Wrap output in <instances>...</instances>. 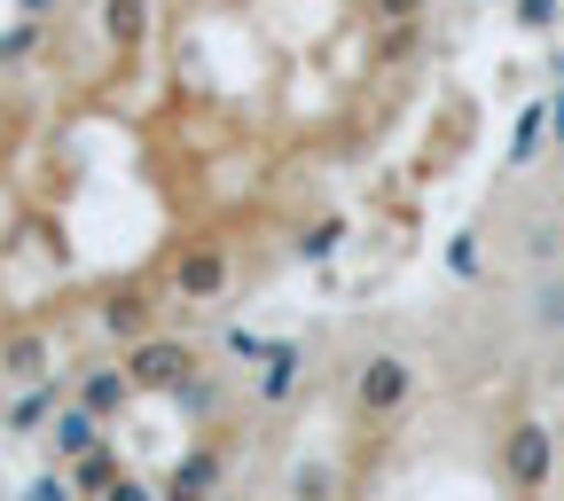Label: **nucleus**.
Here are the masks:
<instances>
[{
	"instance_id": "1",
	"label": "nucleus",
	"mask_w": 564,
	"mask_h": 501,
	"mask_svg": "<svg viewBox=\"0 0 564 501\" xmlns=\"http://www.w3.org/2000/svg\"><path fill=\"white\" fill-rule=\"evenodd\" d=\"M502 478L518 493H541L556 478V432L549 423H510V439H502Z\"/></svg>"
},
{
	"instance_id": "2",
	"label": "nucleus",
	"mask_w": 564,
	"mask_h": 501,
	"mask_svg": "<svg viewBox=\"0 0 564 501\" xmlns=\"http://www.w3.org/2000/svg\"><path fill=\"white\" fill-rule=\"evenodd\" d=\"M126 369H133V384H141V392H181V384L196 377V352H188V345H173V337H133Z\"/></svg>"
},
{
	"instance_id": "3",
	"label": "nucleus",
	"mask_w": 564,
	"mask_h": 501,
	"mask_svg": "<svg viewBox=\"0 0 564 501\" xmlns=\"http://www.w3.org/2000/svg\"><path fill=\"white\" fill-rule=\"evenodd\" d=\"M408 392H415V369L400 361V352H369V361H361V384H352L361 415H400Z\"/></svg>"
},
{
	"instance_id": "4",
	"label": "nucleus",
	"mask_w": 564,
	"mask_h": 501,
	"mask_svg": "<svg viewBox=\"0 0 564 501\" xmlns=\"http://www.w3.org/2000/svg\"><path fill=\"white\" fill-rule=\"evenodd\" d=\"M173 291H181V298H220V291H228V243H181Z\"/></svg>"
},
{
	"instance_id": "5",
	"label": "nucleus",
	"mask_w": 564,
	"mask_h": 501,
	"mask_svg": "<svg viewBox=\"0 0 564 501\" xmlns=\"http://www.w3.org/2000/svg\"><path fill=\"white\" fill-rule=\"evenodd\" d=\"M0 369H9V377H47L55 369V337L47 329H9V337H0Z\"/></svg>"
},
{
	"instance_id": "6",
	"label": "nucleus",
	"mask_w": 564,
	"mask_h": 501,
	"mask_svg": "<svg viewBox=\"0 0 564 501\" xmlns=\"http://www.w3.org/2000/svg\"><path fill=\"white\" fill-rule=\"evenodd\" d=\"M102 447V415L79 400V407H63L55 415V462H79V455H95Z\"/></svg>"
},
{
	"instance_id": "7",
	"label": "nucleus",
	"mask_w": 564,
	"mask_h": 501,
	"mask_svg": "<svg viewBox=\"0 0 564 501\" xmlns=\"http://www.w3.org/2000/svg\"><path fill=\"white\" fill-rule=\"evenodd\" d=\"M102 32L118 55H141V40H150V0H102Z\"/></svg>"
},
{
	"instance_id": "8",
	"label": "nucleus",
	"mask_w": 564,
	"mask_h": 501,
	"mask_svg": "<svg viewBox=\"0 0 564 501\" xmlns=\"http://www.w3.org/2000/svg\"><path fill=\"white\" fill-rule=\"evenodd\" d=\"M133 392H141V384H133V369H95V377H87V392H79V400H87V407H95V415H118V407H126V400H133Z\"/></svg>"
},
{
	"instance_id": "9",
	"label": "nucleus",
	"mask_w": 564,
	"mask_h": 501,
	"mask_svg": "<svg viewBox=\"0 0 564 501\" xmlns=\"http://www.w3.org/2000/svg\"><path fill=\"white\" fill-rule=\"evenodd\" d=\"M150 298L141 291H110V306H102V329H118V337H150Z\"/></svg>"
},
{
	"instance_id": "10",
	"label": "nucleus",
	"mask_w": 564,
	"mask_h": 501,
	"mask_svg": "<svg viewBox=\"0 0 564 501\" xmlns=\"http://www.w3.org/2000/svg\"><path fill=\"white\" fill-rule=\"evenodd\" d=\"M70 478H79V486H110V478H126V470L110 462V447H95V455H79V462H70Z\"/></svg>"
},
{
	"instance_id": "11",
	"label": "nucleus",
	"mask_w": 564,
	"mask_h": 501,
	"mask_svg": "<svg viewBox=\"0 0 564 501\" xmlns=\"http://www.w3.org/2000/svg\"><path fill=\"white\" fill-rule=\"evenodd\" d=\"M369 17H377V24H415L423 0H369Z\"/></svg>"
}]
</instances>
